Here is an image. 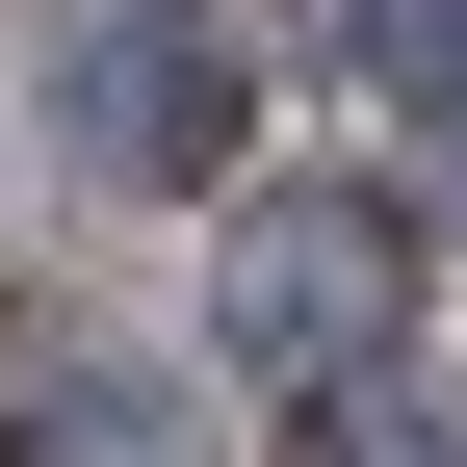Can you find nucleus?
Here are the masks:
<instances>
[{
  "label": "nucleus",
  "mask_w": 467,
  "mask_h": 467,
  "mask_svg": "<svg viewBox=\"0 0 467 467\" xmlns=\"http://www.w3.org/2000/svg\"><path fill=\"white\" fill-rule=\"evenodd\" d=\"M389 312H416V234L389 208H234V337L260 364H389Z\"/></svg>",
  "instance_id": "obj_1"
},
{
  "label": "nucleus",
  "mask_w": 467,
  "mask_h": 467,
  "mask_svg": "<svg viewBox=\"0 0 467 467\" xmlns=\"http://www.w3.org/2000/svg\"><path fill=\"white\" fill-rule=\"evenodd\" d=\"M52 104H78L104 182H208V156H234V52L182 26V0H104V26L52 52Z\"/></svg>",
  "instance_id": "obj_2"
},
{
  "label": "nucleus",
  "mask_w": 467,
  "mask_h": 467,
  "mask_svg": "<svg viewBox=\"0 0 467 467\" xmlns=\"http://www.w3.org/2000/svg\"><path fill=\"white\" fill-rule=\"evenodd\" d=\"M0 467H208V416H182V389H130V364H26Z\"/></svg>",
  "instance_id": "obj_3"
},
{
  "label": "nucleus",
  "mask_w": 467,
  "mask_h": 467,
  "mask_svg": "<svg viewBox=\"0 0 467 467\" xmlns=\"http://www.w3.org/2000/svg\"><path fill=\"white\" fill-rule=\"evenodd\" d=\"M285 467H441V441L389 416V364H337V389H312V441H285Z\"/></svg>",
  "instance_id": "obj_4"
}]
</instances>
